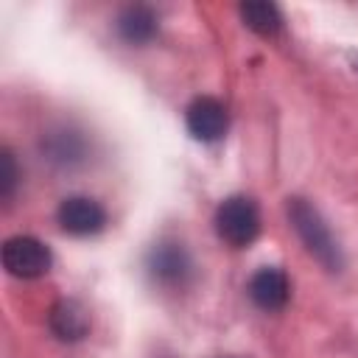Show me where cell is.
I'll use <instances>...</instances> for the list:
<instances>
[{
	"label": "cell",
	"instance_id": "13",
	"mask_svg": "<svg viewBox=\"0 0 358 358\" xmlns=\"http://www.w3.org/2000/svg\"><path fill=\"white\" fill-rule=\"evenodd\" d=\"M355 73H358V56H355Z\"/></svg>",
	"mask_w": 358,
	"mask_h": 358
},
{
	"label": "cell",
	"instance_id": "10",
	"mask_svg": "<svg viewBox=\"0 0 358 358\" xmlns=\"http://www.w3.org/2000/svg\"><path fill=\"white\" fill-rule=\"evenodd\" d=\"M42 154L59 165H76L87 154V140L76 129H53L42 137Z\"/></svg>",
	"mask_w": 358,
	"mask_h": 358
},
{
	"label": "cell",
	"instance_id": "2",
	"mask_svg": "<svg viewBox=\"0 0 358 358\" xmlns=\"http://www.w3.org/2000/svg\"><path fill=\"white\" fill-rule=\"evenodd\" d=\"M145 271L154 285L168 288V291H182L193 282L196 263H193L190 252L185 249V243H179L173 238H162L148 249Z\"/></svg>",
	"mask_w": 358,
	"mask_h": 358
},
{
	"label": "cell",
	"instance_id": "8",
	"mask_svg": "<svg viewBox=\"0 0 358 358\" xmlns=\"http://www.w3.org/2000/svg\"><path fill=\"white\" fill-rule=\"evenodd\" d=\"M48 327L59 341L76 344L90 336L92 319H90V310L84 308V302L64 296V299L53 302V308L48 310Z\"/></svg>",
	"mask_w": 358,
	"mask_h": 358
},
{
	"label": "cell",
	"instance_id": "12",
	"mask_svg": "<svg viewBox=\"0 0 358 358\" xmlns=\"http://www.w3.org/2000/svg\"><path fill=\"white\" fill-rule=\"evenodd\" d=\"M0 168H3V173H0V199L8 201L17 190V162H14L11 148L0 151Z\"/></svg>",
	"mask_w": 358,
	"mask_h": 358
},
{
	"label": "cell",
	"instance_id": "7",
	"mask_svg": "<svg viewBox=\"0 0 358 358\" xmlns=\"http://www.w3.org/2000/svg\"><path fill=\"white\" fill-rule=\"evenodd\" d=\"M246 294L249 299L255 302V308L266 310V313H274V310H282L291 299V282H288V274L277 266H263L257 268L252 277H249V285H246Z\"/></svg>",
	"mask_w": 358,
	"mask_h": 358
},
{
	"label": "cell",
	"instance_id": "5",
	"mask_svg": "<svg viewBox=\"0 0 358 358\" xmlns=\"http://www.w3.org/2000/svg\"><path fill=\"white\" fill-rule=\"evenodd\" d=\"M56 221L67 235L87 238L106 227V210L90 196H67L56 207Z\"/></svg>",
	"mask_w": 358,
	"mask_h": 358
},
{
	"label": "cell",
	"instance_id": "3",
	"mask_svg": "<svg viewBox=\"0 0 358 358\" xmlns=\"http://www.w3.org/2000/svg\"><path fill=\"white\" fill-rule=\"evenodd\" d=\"M215 224V235L235 249H243L249 243H255V238L260 235V207L255 204V199L249 196H227L213 215Z\"/></svg>",
	"mask_w": 358,
	"mask_h": 358
},
{
	"label": "cell",
	"instance_id": "1",
	"mask_svg": "<svg viewBox=\"0 0 358 358\" xmlns=\"http://www.w3.org/2000/svg\"><path fill=\"white\" fill-rule=\"evenodd\" d=\"M285 213H288V221H291L294 232H296L299 241L305 243V249H308L327 271H341V266H344L341 246H338V241L333 238V232H330V227L324 224V218L319 215V210H316L310 201L294 196V199L285 201Z\"/></svg>",
	"mask_w": 358,
	"mask_h": 358
},
{
	"label": "cell",
	"instance_id": "11",
	"mask_svg": "<svg viewBox=\"0 0 358 358\" xmlns=\"http://www.w3.org/2000/svg\"><path fill=\"white\" fill-rule=\"evenodd\" d=\"M238 14L243 20V25L249 31H255L257 36H277L282 31V14L274 3H263V0H255V3H241L238 6Z\"/></svg>",
	"mask_w": 358,
	"mask_h": 358
},
{
	"label": "cell",
	"instance_id": "4",
	"mask_svg": "<svg viewBox=\"0 0 358 358\" xmlns=\"http://www.w3.org/2000/svg\"><path fill=\"white\" fill-rule=\"evenodd\" d=\"M0 257H3V268L17 280H36V277L48 274L50 263H53V255H50L48 243H42L34 235L6 238V243L0 249Z\"/></svg>",
	"mask_w": 358,
	"mask_h": 358
},
{
	"label": "cell",
	"instance_id": "9",
	"mask_svg": "<svg viewBox=\"0 0 358 358\" xmlns=\"http://www.w3.org/2000/svg\"><path fill=\"white\" fill-rule=\"evenodd\" d=\"M115 31L126 45H148L159 31V17L151 6H126L115 20Z\"/></svg>",
	"mask_w": 358,
	"mask_h": 358
},
{
	"label": "cell",
	"instance_id": "6",
	"mask_svg": "<svg viewBox=\"0 0 358 358\" xmlns=\"http://www.w3.org/2000/svg\"><path fill=\"white\" fill-rule=\"evenodd\" d=\"M187 131L201 143H218L229 129V112L227 106L213 95H199L185 109Z\"/></svg>",
	"mask_w": 358,
	"mask_h": 358
}]
</instances>
